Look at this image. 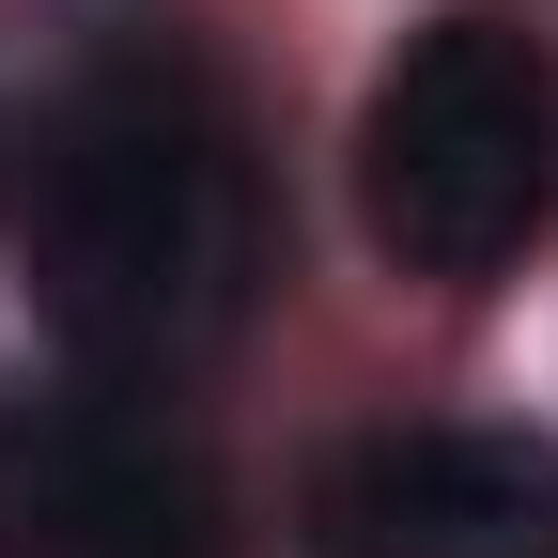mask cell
Listing matches in <instances>:
<instances>
[{
	"label": "cell",
	"mask_w": 558,
	"mask_h": 558,
	"mask_svg": "<svg viewBox=\"0 0 558 558\" xmlns=\"http://www.w3.org/2000/svg\"><path fill=\"white\" fill-rule=\"evenodd\" d=\"M326 558H558V435L388 418L311 481Z\"/></svg>",
	"instance_id": "cell-3"
},
{
	"label": "cell",
	"mask_w": 558,
	"mask_h": 558,
	"mask_svg": "<svg viewBox=\"0 0 558 558\" xmlns=\"http://www.w3.org/2000/svg\"><path fill=\"white\" fill-rule=\"evenodd\" d=\"M16 248L94 357H202L248 311V156L202 62L109 47L94 78L47 94L16 156Z\"/></svg>",
	"instance_id": "cell-1"
},
{
	"label": "cell",
	"mask_w": 558,
	"mask_h": 558,
	"mask_svg": "<svg viewBox=\"0 0 558 558\" xmlns=\"http://www.w3.org/2000/svg\"><path fill=\"white\" fill-rule=\"evenodd\" d=\"M0 558H218V481L124 403H0Z\"/></svg>",
	"instance_id": "cell-4"
},
{
	"label": "cell",
	"mask_w": 558,
	"mask_h": 558,
	"mask_svg": "<svg viewBox=\"0 0 558 558\" xmlns=\"http://www.w3.org/2000/svg\"><path fill=\"white\" fill-rule=\"evenodd\" d=\"M357 218L403 279H497L558 233V47L512 0H450L357 109Z\"/></svg>",
	"instance_id": "cell-2"
}]
</instances>
